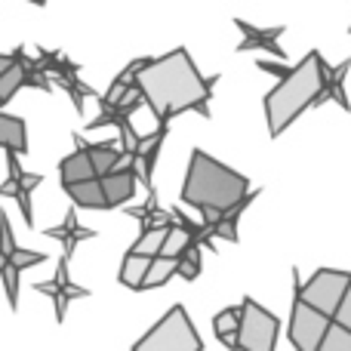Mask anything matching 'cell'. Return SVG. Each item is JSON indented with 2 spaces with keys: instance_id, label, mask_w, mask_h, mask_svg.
Returning <instances> with one entry per match:
<instances>
[{
  "instance_id": "obj_2",
  "label": "cell",
  "mask_w": 351,
  "mask_h": 351,
  "mask_svg": "<svg viewBox=\"0 0 351 351\" xmlns=\"http://www.w3.org/2000/svg\"><path fill=\"white\" fill-rule=\"evenodd\" d=\"M247 188H250V182L241 173L219 164L216 158H210L200 148L191 152V164H188L185 185H182V200L188 206H197L200 213L216 210L225 216V213L234 210L250 194Z\"/></svg>"
},
{
  "instance_id": "obj_19",
  "label": "cell",
  "mask_w": 351,
  "mask_h": 351,
  "mask_svg": "<svg viewBox=\"0 0 351 351\" xmlns=\"http://www.w3.org/2000/svg\"><path fill=\"white\" fill-rule=\"evenodd\" d=\"M65 191H68V197L74 200V206H86V210H108L105 194H102V188H99V179L80 182V185H68Z\"/></svg>"
},
{
  "instance_id": "obj_28",
  "label": "cell",
  "mask_w": 351,
  "mask_h": 351,
  "mask_svg": "<svg viewBox=\"0 0 351 351\" xmlns=\"http://www.w3.org/2000/svg\"><path fill=\"white\" fill-rule=\"evenodd\" d=\"M0 278H3V290H6V302H10V308L16 311L19 308V271L6 262V268L0 271Z\"/></svg>"
},
{
  "instance_id": "obj_10",
  "label": "cell",
  "mask_w": 351,
  "mask_h": 351,
  "mask_svg": "<svg viewBox=\"0 0 351 351\" xmlns=\"http://www.w3.org/2000/svg\"><path fill=\"white\" fill-rule=\"evenodd\" d=\"M99 188H102V194H105V204L121 206V204H127V200L133 197L136 173L130 170V167H117V170H111L108 176L99 179Z\"/></svg>"
},
{
  "instance_id": "obj_25",
  "label": "cell",
  "mask_w": 351,
  "mask_h": 351,
  "mask_svg": "<svg viewBox=\"0 0 351 351\" xmlns=\"http://www.w3.org/2000/svg\"><path fill=\"white\" fill-rule=\"evenodd\" d=\"M317 351H351V333H346L342 327H336V324L330 321V330L324 333Z\"/></svg>"
},
{
  "instance_id": "obj_31",
  "label": "cell",
  "mask_w": 351,
  "mask_h": 351,
  "mask_svg": "<svg viewBox=\"0 0 351 351\" xmlns=\"http://www.w3.org/2000/svg\"><path fill=\"white\" fill-rule=\"evenodd\" d=\"M259 68H262V71H271V74H278L280 80H284L287 74H290V68H287V65H274V62H259Z\"/></svg>"
},
{
  "instance_id": "obj_11",
  "label": "cell",
  "mask_w": 351,
  "mask_h": 351,
  "mask_svg": "<svg viewBox=\"0 0 351 351\" xmlns=\"http://www.w3.org/2000/svg\"><path fill=\"white\" fill-rule=\"evenodd\" d=\"M234 25L243 31V43L237 49L241 53H247V49H268L271 56H278V59H284V49H278V37L284 34V25H274V28H268V31H262V28H256V25H250V22H243V19H234Z\"/></svg>"
},
{
  "instance_id": "obj_20",
  "label": "cell",
  "mask_w": 351,
  "mask_h": 351,
  "mask_svg": "<svg viewBox=\"0 0 351 351\" xmlns=\"http://www.w3.org/2000/svg\"><path fill=\"white\" fill-rule=\"evenodd\" d=\"M176 262H179V259H164V256H154L139 290H158V287H164L167 280L176 274Z\"/></svg>"
},
{
  "instance_id": "obj_3",
  "label": "cell",
  "mask_w": 351,
  "mask_h": 351,
  "mask_svg": "<svg viewBox=\"0 0 351 351\" xmlns=\"http://www.w3.org/2000/svg\"><path fill=\"white\" fill-rule=\"evenodd\" d=\"M324 77H327V65H324L321 53L311 49L296 68H290L284 80L265 96V114H268V133L280 136L305 108L317 105L324 93Z\"/></svg>"
},
{
  "instance_id": "obj_8",
  "label": "cell",
  "mask_w": 351,
  "mask_h": 351,
  "mask_svg": "<svg viewBox=\"0 0 351 351\" xmlns=\"http://www.w3.org/2000/svg\"><path fill=\"white\" fill-rule=\"evenodd\" d=\"M6 167H10V179L0 185V197H16L19 200V210H22L25 216V225H34V213H31V191H34L37 185L43 182L40 173H25L22 167H19V158L16 154L6 152Z\"/></svg>"
},
{
  "instance_id": "obj_14",
  "label": "cell",
  "mask_w": 351,
  "mask_h": 351,
  "mask_svg": "<svg viewBox=\"0 0 351 351\" xmlns=\"http://www.w3.org/2000/svg\"><path fill=\"white\" fill-rule=\"evenodd\" d=\"M59 179H62V185H65V188L96 179V173H93V164H90V158H86L84 148H77L74 154H68V158L62 160V164H59Z\"/></svg>"
},
{
  "instance_id": "obj_32",
  "label": "cell",
  "mask_w": 351,
  "mask_h": 351,
  "mask_svg": "<svg viewBox=\"0 0 351 351\" xmlns=\"http://www.w3.org/2000/svg\"><path fill=\"white\" fill-rule=\"evenodd\" d=\"M10 65H12V56H0V74H3Z\"/></svg>"
},
{
  "instance_id": "obj_6",
  "label": "cell",
  "mask_w": 351,
  "mask_h": 351,
  "mask_svg": "<svg viewBox=\"0 0 351 351\" xmlns=\"http://www.w3.org/2000/svg\"><path fill=\"white\" fill-rule=\"evenodd\" d=\"M278 327V317L262 308L253 296H247L241 305V324H237V351H274Z\"/></svg>"
},
{
  "instance_id": "obj_35",
  "label": "cell",
  "mask_w": 351,
  "mask_h": 351,
  "mask_svg": "<svg viewBox=\"0 0 351 351\" xmlns=\"http://www.w3.org/2000/svg\"><path fill=\"white\" fill-rule=\"evenodd\" d=\"M0 108H3V105H0Z\"/></svg>"
},
{
  "instance_id": "obj_7",
  "label": "cell",
  "mask_w": 351,
  "mask_h": 351,
  "mask_svg": "<svg viewBox=\"0 0 351 351\" xmlns=\"http://www.w3.org/2000/svg\"><path fill=\"white\" fill-rule=\"evenodd\" d=\"M327 330H330V317L317 315L315 308H308V305L296 296L293 315H290V342L296 346V351H317Z\"/></svg>"
},
{
  "instance_id": "obj_24",
  "label": "cell",
  "mask_w": 351,
  "mask_h": 351,
  "mask_svg": "<svg viewBox=\"0 0 351 351\" xmlns=\"http://www.w3.org/2000/svg\"><path fill=\"white\" fill-rule=\"evenodd\" d=\"M176 274L185 278V280H194L200 274V247L197 243H191V247L179 256V262H176Z\"/></svg>"
},
{
  "instance_id": "obj_5",
  "label": "cell",
  "mask_w": 351,
  "mask_h": 351,
  "mask_svg": "<svg viewBox=\"0 0 351 351\" xmlns=\"http://www.w3.org/2000/svg\"><path fill=\"white\" fill-rule=\"evenodd\" d=\"M293 284H296V296L302 299L308 308H315L317 315L333 321L336 308H339L342 296H346V290L351 284V274L336 271V268H321L305 287H302V280H299V274H293Z\"/></svg>"
},
{
  "instance_id": "obj_27",
  "label": "cell",
  "mask_w": 351,
  "mask_h": 351,
  "mask_svg": "<svg viewBox=\"0 0 351 351\" xmlns=\"http://www.w3.org/2000/svg\"><path fill=\"white\" fill-rule=\"evenodd\" d=\"M43 259H47L43 253H34V250H22V247H16V250L10 253V259H6V262H10V265L16 268V271H25V268H31V265H40Z\"/></svg>"
},
{
  "instance_id": "obj_1",
  "label": "cell",
  "mask_w": 351,
  "mask_h": 351,
  "mask_svg": "<svg viewBox=\"0 0 351 351\" xmlns=\"http://www.w3.org/2000/svg\"><path fill=\"white\" fill-rule=\"evenodd\" d=\"M133 86L152 105L160 127H167V121L182 111H197L200 117H210L213 84L200 77L185 49H173L164 59H148L145 68L133 77Z\"/></svg>"
},
{
  "instance_id": "obj_34",
  "label": "cell",
  "mask_w": 351,
  "mask_h": 351,
  "mask_svg": "<svg viewBox=\"0 0 351 351\" xmlns=\"http://www.w3.org/2000/svg\"><path fill=\"white\" fill-rule=\"evenodd\" d=\"M348 34H351V28H348Z\"/></svg>"
},
{
  "instance_id": "obj_26",
  "label": "cell",
  "mask_w": 351,
  "mask_h": 351,
  "mask_svg": "<svg viewBox=\"0 0 351 351\" xmlns=\"http://www.w3.org/2000/svg\"><path fill=\"white\" fill-rule=\"evenodd\" d=\"M237 324H241V308H225L216 315V321H213V330H216V336L222 339V336H234L237 333Z\"/></svg>"
},
{
  "instance_id": "obj_22",
  "label": "cell",
  "mask_w": 351,
  "mask_h": 351,
  "mask_svg": "<svg viewBox=\"0 0 351 351\" xmlns=\"http://www.w3.org/2000/svg\"><path fill=\"white\" fill-rule=\"evenodd\" d=\"M191 243H194V237L188 234L182 225H170V228H167V237H164V247H160V256H164V259H179Z\"/></svg>"
},
{
  "instance_id": "obj_33",
  "label": "cell",
  "mask_w": 351,
  "mask_h": 351,
  "mask_svg": "<svg viewBox=\"0 0 351 351\" xmlns=\"http://www.w3.org/2000/svg\"><path fill=\"white\" fill-rule=\"evenodd\" d=\"M3 268H6V256L0 253V271H3Z\"/></svg>"
},
{
  "instance_id": "obj_18",
  "label": "cell",
  "mask_w": 351,
  "mask_h": 351,
  "mask_svg": "<svg viewBox=\"0 0 351 351\" xmlns=\"http://www.w3.org/2000/svg\"><path fill=\"white\" fill-rule=\"evenodd\" d=\"M164 136H167V127H160L158 133H152L148 139H139V145H136L133 158L142 160V182H145V185H152V170H154V160H158V152H160Z\"/></svg>"
},
{
  "instance_id": "obj_16",
  "label": "cell",
  "mask_w": 351,
  "mask_h": 351,
  "mask_svg": "<svg viewBox=\"0 0 351 351\" xmlns=\"http://www.w3.org/2000/svg\"><path fill=\"white\" fill-rule=\"evenodd\" d=\"M25 71H28V59H25L22 49H16L12 53V65L0 74V105H6L25 86Z\"/></svg>"
},
{
  "instance_id": "obj_4",
  "label": "cell",
  "mask_w": 351,
  "mask_h": 351,
  "mask_svg": "<svg viewBox=\"0 0 351 351\" xmlns=\"http://www.w3.org/2000/svg\"><path fill=\"white\" fill-rule=\"evenodd\" d=\"M204 342H200L197 330H194L191 317L182 305H173L145 336L133 346V351H200Z\"/></svg>"
},
{
  "instance_id": "obj_23",
  "label": "cell",
  "mask_w": 351,
  "mask_h": 351,
  "mask_svg": "<svg viewBox=\"0 0 351 351\" xmlns=\"http://www.w3.org/2000/svg\"><path fill=\"white\" fill-rule=\"evenodd\" d=\"M164 237H167V228H148V231H142V237L133 243V250H130V253L145 256V259H154V256H160Z\"/></svg>"
},
{
  "instance_id": "obj_15",
  "label": "cell",
  "mask_w": 351,
  "mask_h": 351,
  "mask_svg": "<svg viewBox=\"0 0 351 351\" xmlns=\"http://www.w3.org/2000/svg\"><path fill=\"white\" fill-rule=\"evenodd\" d=\"M47 237L62 241V247H65V259H68V256L74 253V247H77V241H90V237H96V231H93V228H80L74 210H68L62 228H47Z\"/></svg>"
},
{
  "instance_id": "obj_29",
  "label": "cell",
  "mask_w": 351,
  "mask_h": 351,
  "mask_svg": "<svg viewBox=\"0 0 351 351\" xmlns=\"http://www.w3.org/2000/svg\"><path fill=\"white\" fill-rule=\"evenodd\" d=\"M333 324H336V327H342V330H346V333H351V284H348L346 296H342L339 308H336V315H333Z\"/></svg>"
},
{
  "instance_id": "obj_12",
  "label": "cell",
  "mask_w": 351,
  "mask_h": 351,
  "mask_svg": "<svg viewBox=\"0 0 351 351\" xmlns=\"http://www.w3.org/2000/svg\"><path fill=\"white\" fill-rule=\"evenodd\" d=\"M74 142H77V145L86 152V158H90L96 179H102V176H108L111 170H117V164H121V158H123L121 145H111V142H99V145H84V139H80V136H74Z\"/></svg>"
},
{
  "instance_id": "obj_9",
  "label": "cell",
  "mask_w": 351,
  "mask_h": 351,
  "mask_svg": "<svg viewBox=\"0 0 351 351\" xmlns=\"http://www.w3.org/2000/svg\"><path fill=\"white\" fill-rule=\"evenodd\" d=\"M37 293H47L49 299L56 302V321H65V308H68V299H84L90 296V290H84V287L71 284V278H68V259L62 256L59 259V271H56L53 280H47V284H37L34 287Z\"/></svg>"
},
{
  "instance_id": "obj_30",
  "label": "cell",
  "mask_w": 351,
  "mask_h": 351,
  "mask_svg": "<svg viewBox=\"0 0 351 351\" xmlns=\"http://www.w3.org/2000/svg\"><path fill=\"white\" fill-rule=\"evenodd\" d=\"M16 250V237H12V225L6 219V213H0V253L10 259V253Z\"/></svg>"
},
{
  "instance_id": "obj_21",
  "label": "cell",
  "mask_w": 351,
  "mask_h": 351,
  "mask_svg": "<svg viewBox=\"0 0 351 351\" xmlns=\"http://www.w3.org/2000/svg\"><path fill=\"white\" fill-rule=\"evenodd\" d=\"M148 265H152V259L136 256V253H127V259H123V265H121V284L130 287V290H139L142 280H145Z\"/></svg>"
},
{
  "instance_id": "obj_13",
  "label": "cell",
  "mask_w": 351,
  "mask_h": 351,
  "mask_svg": "<svg viewBox=\"0 0 351 351\" xmlns=\"http://www.w3.org/2000/svg\"><path fill=\"white\" fill-rule=\"evenodd\" d=\"M0 148H6L16 158L28 152V130H25L22 117H12L0 111Z\"/></svg>"
},
{
  "instance_id": "obj_17",
  "label": "cell",
  "mask_w": 351,
  "mask_h": 351,
  "mask_svg": "<svg viewBox=\"0 0 351 351\" xmlns=\"http://www.w3.org/2000/svg\"><path fill=\"white\" fill-rule=\"evenodd\" d=\"M348 68H351V62H342L339 68H327V77H324V93H321V99H317V105L327 102V99H336V102H339L346 111L351 108L348 99H346V74H348Z\"/></svg>"
}]
</instances>
